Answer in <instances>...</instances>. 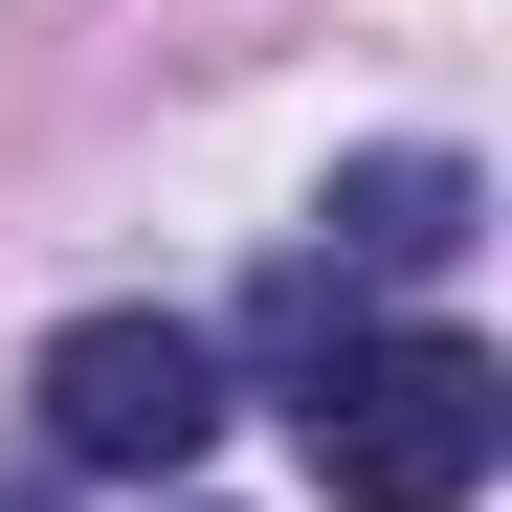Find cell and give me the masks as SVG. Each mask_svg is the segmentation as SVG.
Returning a JSON list of instances; mask_svg holds the SVG:
<instances>
[{"instance_id": "6da1fadb", "label": "cell", "mask_w": 512, "mask_h": 512, "mask_svg": "<svg viewBox=\"0 0 512 512\" xmlns=\"http://www.w3.org/2000/svg\"><path fill=\"white\" fill-rule=\"evenodd\" d=\"M290 446H312L334 512H468V490L512 468V379H490V334L379 312L357 357H312V379H290Z\"/></svg>"}, {"instance_id": "7a4b0ae2", "label": "cell", "mask_w": 512, "mask_h": 512, "mask_svg": "<svg viewBox=\"0 0 512 512\" xmlns=\"http://www.w3.org/2000/svg\"><path fill=\"white\" fill-rule=\"evenodd\" d=\"M23 401H45V468L67 490H179L223 446V334L201 312H67Z\"/></svg>"}, {"instance_id": "3957f363", "label": "cell", "mask_w": 512, "mask_h": 512, "mask_svg": "<svg viewBox=\"0 0 512 512\" xmlns=\"http://www.w3.org/2000/svg\"><path fill=\"white\" fill-rule=\"evenodd\" d=\"M312 223H334L312 268H357V290H423V268H468V245H490V179H468V156H423V134H401V156H357V179H334Z\"/></svg>"}, {"instance_id": "277c9868", "label": "cell", "mask_w": 512, "mask_h": 512, "mask_svg": "<svg viewBox=\"0 0 512 512\" xmlns=\"http://www.w3.org/2000/svg\"><path fill=\"white\" fill-rule=\"evenodd\" d=\"M0 512H45V490H0Z\"/></svg>"}]
</instances>
